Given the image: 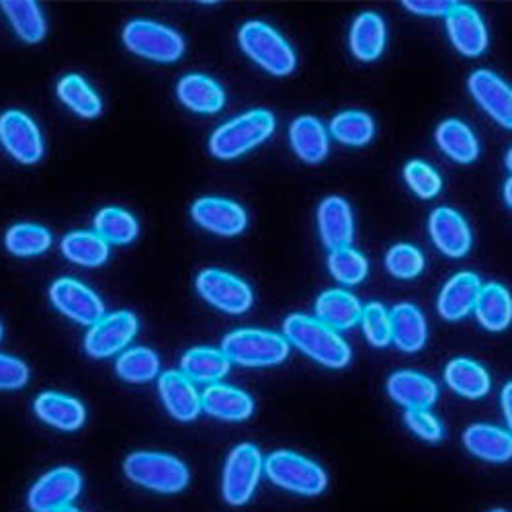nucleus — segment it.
Here are the masks:
<instances>
[{"mask_svg": "<svg viewBox=\"0 0 512 512\" xmlns=\"http://www.w3.org/2000/svg\"><path fill=\"white\" fill-rule=\"evenodd\" d=\"M125 48L152 62H175L185 52V39L179 31L154 21H130L123 27Z\"/></svg>", "mask_w": 512, "mask_h": 512, "instance_id": "0eeeda50", "label": "nucleus"}, {"mask_svg": "<svg viewBox=\"0 0 512 512\" xmlns=\"http://www.w3.org/2000/svg\"><path fill=\"white\" fill-rule=\"evenodd\" d=\"M410 13L420 17H447L455 3H447V0H406L402 3Z\"/></svg>", "mask_w": 512, "mask_h": 512, "instance_id": "de8ad7c7", "label": "nucleus"}, {"mask_svg": "<svg viewBox=\"0 0 512 512\" xmlns=\"http://www.w3.org/2000/svg\"><path fill=\"white\" fill-rule=\"evenodd\" d=\"M429 230L435 246L451 259H461L472 248V232L465 218L453 207H437L431 213Z\"/></svg>", "mask_w": 512, "mask_h": 512, "instance_id": "f3484780", "label": "nucleus"}, {"mask_svg": "<svg viewBox=\"0 0 512 512\" xmlns=\"http://www.w3.org/2000/svg\"><path fill=\"white\" fill-rule=\"evenodd\" d=\"M123 472L134 484L160 494H177L189 484L187 465L179 457L166 453L136 451L127 455Z\"/></svg>", "mask_w": 512, "mask_h": 512, "instance_id": "7ed1b4c3", "label": "nucleus"}, {"mask_svg": "<svg viewBox=\"0 0 512 512\" xmlns=\"http://www.w3.org/2000/svg\"><path fill=\"white\" fill-rule=\"evenodd\" d=\"M5 15L9 17L13 29L17 35L27 41V44H39L46 37L48 25L41 15V9L29 0H21V3H0Z\"/></svg>", "mask_w": 512, "mask_h": 512, "instance_id": "4c0bfd02", "label": "nucleus"}, {"mask_svg": "<svg viewBox=\"0 0 512 512\" xmlns=\"http://www.w3.org/2000/svg\"><path fill=\"white\" fill-rule=\"evenodd\" d=\"M66 259L80 267H101L109 259V244L93 232H72L62 240Z\"/></svg>", "mask_w": 512, "mask_h": 512, "instance_id": "72a5a7b5", "label": "nucleus"}, {"mask_svg": "<svg viewBox=\"0 0 512 512\" xmlns=\"http://www.w3.org/2000/svg\"><path fill=\"white\" fill-rule=\"evenodd\" d=\"M95 230L107 244H130L136 240L140 226L130 211L119 207H105L97 213Z\"/></svg>", "mask_w": 512, "mask_h": 512, "instance_id": "e433bc0d", "label": "nucleus"}, {"mask_svg": "<svg viewBox=\"0 0 512 512\" xmlns=\"http://www.w3.org/2000/svg\"><path fill=\"white\" fill-rule=\"evenodd\" d=\"M390 398L406 410H426L439 396L437 383L418 371H396L388 379Z\"/></svg>", "mask_w": 512, "mask_h": 512, "instance_id": "aec40b11", "label": "nucleus"}, {"mask_svg": "<svg viewBox=\"0 0 512 512\" xmlns=\"http://www.w3.org/2000/svg\"><path fill=\"white\" fill-rule=\"evenodd\" d=\"M506 168L512 173V148H510L508 154H506Z\"/></svg>", "mask_w": 512, "mask_h": 512, "instance_id": "3c124183", "label": "nucleus"}, {"mask_svg": "<svg viewBox=\"0 0 512 512\" xmlns=\"http://www.w3.org/2000/svg\"><path fill=\"white\" fill-rule=\"evenodd\" d=\"M439 148L459 164H472L480 156V144L472 127L459 119H447L437 127Z\"/></svg>", "mask_w": 512, "mask_h": 512, "instance_id": "c756f323", "label": "nucleus"}, {"mask_svg": "<svg viewBox=\"0 0 512 512\" xmlns=\"http://www.w3.org/2000/svg\"><path fill=\"white\" fill-rule=\"evenodd\" d=\"M289 140L293 152L308 164H318L328 156L330 142L326 127L316 117H300L289 127Z\"/></svg>", "mask_w": 512, "mask_h": 512, "instance_id": "cd10ccee", "label": "nucleus"}, {"mask_svg": "<svg viewBox=\"0 0 512 512\" xmlns=\"http://www.w3.org/2000/svg\"><path fill=\"white\" fill-rule=\"evenodd\" d=\"M480 293L482 281L476 273H457L441 289L437 310L447 322H457L472 310H476Z\"/></svg>", "mask_w": 512, "mask_h": 512, "instance_id": "6ab92c4d", "label": "nucleus"}, {"mask_svg": "<svg viewBox=\"0 0 512 512\" xmlns=\"http://www.w3.org/2000/svg\"><path fill=\"white\" fill-rule=\"evenodd\" d=\"M504 201L512 209V177L504 183Z\"/></svg>", "mask_w": 512, "mask_h": 512, "instance_id": "8fccbe9b", "label": "nucleus"}, {"mask_svg": "<svg viewBox=\"0 0 512 512\" xmlns=\"http://www.w3.org/2000/svg\"><path fill=\"white\" fill-rule=\"evenodd\" d=\"M349 44L357 60H377L386 50V23L377 13H361L351 27Z\"/></svg>", "mask_w": 512, "mask_h": 512, "instance_id": "c85d7f7f", "label": "nucleus"}, {"mask_svg": "<svg viewBox=\"0 0 512 512\" xmlns=\"http://www.w3.org/2000/svg\"><path fill=\"white\" fill-rule=\"evenodd\" d=\"M283 332L293 347L328 369H343L353 357L347 340L318 318L291 314L283 324Z\"/></svg>", "mask_w": 512, "mask_h": 512, "instance_id": "f257e3e1", "label": "nucleus"}, {"mask_svg": "<svg viewBox=\"0 0 512 512\" xmlns=\"http://www.w3.org/2000/svg\"><path fill=\"white\" fill-rule=\"evenodd\" d=\"M502 412H504V418L508 422V429L512 435V381L506 383L502 390Z\"/></svg>", "mask_w": 512, "mask_h": 512, "instance_id": "09e8293b", "label": "nucleus"}, {"mask_svg": "<svg viewBox=\"0 0 512 512\" xmlns=\"http://www.w3.org/2000/svg\"><path fill=\"white\" fill-rule=\"evenodd\" d=\"M140 322L132 312H113L91 326L84 338V349L95 359H107L132 343Z\"/></svg>", "mask_w": 512, "mask_h": 512, "instance_id": "9d476101", "label": "nucleus"}, {"mask_svg": "<svg viewBox=\"0 0 512 512\" xmlns=\"http://www.w3.org/2000/svg\"><path fill=\"white\" fill-rule=\"evenodd\" d=\"M35 414L46 424L58 431H78L87 420V410L76 400L66 394L44 392L35 400Z\"/></svg>", "mask_w": 512, "mask_h": 512, "instance_id": "393cba45", "label": "nucleus"}, {"mask_svg": "<svg viewBox=\"0 0 512 512\" xmlns=\"http://www.w3.org/2000/svg\"><path fill=\"white\" fill-rule=\"evenodd\" d=\"M222 351L242 367H275L287 359L289 340L271 330L240 328L224 338Z\"/></svg>", "mask_w": 512, "mask_h": 512, "instance_id": "20e7f679", "label": "nucleus"}, {"mask_svg": "<svg viewBox=\"0 0 512 512\" xmlns=\"http://www.w3.org/2000/svg\"><path fill=\"white\" fill-rule=\"evenodd\" d=\"M158 392L168 414L177 420H195L203 408L195 383L183 371L162 373L158 381Z\"/></svg>", "mask_w": 512, "mask_h": 512, "instance_id": "a211bd4d", "label": "nucleus"}, {"mask_svg": "<svg viewBox=\"0 0 512 512\" xmlns=\"http://www.w3.org/2000/svg\"><path fill=\"white\" fill-rule=\"evenodd\" d=\"M404 181L420 199L437 197L443 187L441 175L424 160H410L404 166Z\"/></svg>", "mask_w": 512, "mask_h": 512, "instance_id": "37998d69", "label": "nucleus"}, {"mask_svg": "<svg viewBox=\"0 0 512 512\" xmlns=\"http://www.w3.org/2000/svg\"><path fill=\"white\" fill-rule=\"evenodd\" d=\"M0 142L21 164H35L44 156V140L33 119L23 111H7L0 115Z\"/></svg>", "mask_w": 512, "mask_h": 512, "instance_id": "ddd939ff", "label": "nucleus"}, {"mask_svg": "<svg viewBox=\"0 0 512 512\" xmlns=\"http://www.w3.org/2000/svg\"><path fill=\"white\" fill-rule=\"evenodd\" d=\"M50 300L66 318L84 326H93L105 316L101 297L91 287L70 277H62L52 285Z\"/></svg>", "mask_w": 512, "mask_h": 512, "instance_id": "9b49d317", "label": "nucleus"}, {"mask_svg": "<svg viewBox=\"0 0 512 512\" xmlns=\"http://www.w3.org/2000/svg\"><path fill=\"white\" fill-rule=\"evenodd\" d=\"M404 420L408 429L422 441L439 443L443 439V426L429 410H406Z\"/></svg>", "mask_w": 512, "mask_h": 512, "instance_id": "a18cd8bd", "label": "nucleus"}, {"mask_svg": "<svg viewBox=\"0 0 512 512\" xmlns=\"http://www.w3.org/2000/svg\"><path fill=\"white\" fill-rule=\"evenodd\" d=\"M244 54L273 76H287L295 70L297 58L287 39L263 21H250L238 33Z\"/></svg>", "mask_w": 512, "mask_h": 512, "instance_id": "39448f33", "label": "nucleus"}, {"mask_svg": "<svg viewBox=\"0 0 512 512\" xmlns=\"http://www.w3.org/2000/svg\"><path fill=\"white\" fill-rule=\"evenodd\" d=\"M29 381V367L11 355L0 353V390H19Z\"/></svg>", "mask_w": 512, "mask_h": 512, "instance_id": "49530a36", "label": "nucleus"}, {"mask_svg": "<svg viewBox=\"0 0 512 512\" xmlns=\"http://www.w3.org/2000/svg\"><path fill=\"white\" fill-rule=\"evenodd\" d=\"M7 250L15 256L44 254L52 246V234L48 228L37 224H17L9 228L5 236Z\"/></svg>", "mask_w": 512, "mask_h": 512, "instance_id": "a19ab883", "label": "nucleus"}, {"mask_svg": "<svg viewBox=\"0 0 512 512\" xmlns=\"http://www.w3.org/2000/svg\"><path fill=\"white\" fill-rule=\"evenodd\" d=\"M191 216L203 230L218 236H238L248 224L242 205L218 197H203L195 201L191 207Z\"/></svg>", "mask_w": 512, "mask_h": 512, "instance_id": "2eb2a0df", "label": "nucleus"}, {"mask_svg": "<svg viewBox=\"0 0 512 512\" xmlns=\"http://www.w3.org/2000/svg\"><path fill=\"white\" fill-rule=\"evenodd\" d=\"M115 371L123 381L130 383H146L154 379L160 371L158 355L146 347L127 349L119 355L115 363Z\"/></svg>", "mask_w": 512, "mask_h": 512, "instance_id": "58836bf2", "label": "nucleus"}, {"mask_svg": "<svg viewBox=\"0 0 512 512\" xmlns=\"http://www.w3.org/2000/svg\"><path fill=\"white\" fill-rule=\"evenodd\" d=\"M386 269L396 279H414L424 269V254L412 244H396L386 254Z\"/></svg>", "mask_w": 512, "mask_h": 512, "instance_id": "c03bdc74", "label": "nucleus"}, {"mask_svg": "<svg viewBox=\"0 0 512 512\" xmlns=\"http://www.w3.org/2000/svg\"><path fill=\"white\" fill-rule=\"evenodd\" d=\"M265 474L275 486L300 496H318L328 484L316 461L293 451H273L265 461Z\"/></svg>", "mask_w": 512, "mask_h": 512, "instance_id": "423d86ee", "label": "nucleus"}, {"mask_svg": "<svg viewBox=\"0 0 512 512\" xmlns=\"http://www.w3.org/2000/svg\"><path fill=\"white\" fill-rule=\"evenodd\" d=\"M361 324H363V332H365V338L369 340V345L383 349L392 343V316L383 304H379V302L367 304L363 308Z\"/></svg>", "mask_w": 512, "mask_h": 512, "instance_id": "79ce46f5", "label": "nucleus"}, {"mask_svg": "<svg viewBox=\"0 0 512 512\" xmlns=\"http://www.w3.org/2000/svg\"><path fill=\"white\" fill-rule=\"evenodd\" d=\"M179 101L195 113H218L226 105V93L211 76L187 74L179 80Z\"/></svg>", "mask_w": 512, "mask_h": 512, "instance_id": "b1692460", "label": "nucleus"}, {"mask_svg": "<svg viewBox=\"0 0 512 512\" xmlns=\"http://www.w3.org/2000/svg\"><path fill=\"white\" fill-rule=\"evenodd\" d=\"M363 306L343 289H328L316 300V318L334 330H349L361 322Z\"/></svg>", "mask_w": 512, "mask_h": 512, "instance_id": "a878e982", "label": "nucleus"}, {"mask_svg": "<svg viewBox=\"0 0 512 512\" xmlns=\"http://www.w3.org/2000/svg\"><path fill=\"white\" fill-rule=\"evenodd\" d=\"M478 322L490 332H502L512 322V295L500 283L482 287L476 304Z\"/></svg>", "mask_w": 512, "mask_h": 512, "instance_id": "2f4dec72", "label": "nucleus"}, {"mask_svg": "<svg viewBox=\"0 0 512 512\" xmlns=\"http://www.w3.org/2000/svg\"><path fill=\"white\" fill-rule=\"evenodd\" d=\"M203 410L220 420H246L254 412V400L244 390L226 386V383H211L201 396Z\"/></svg>", "mask_w": 512, "mask_h": 512, "instance_id": "4be33fe9", "label": "nucleus"}, {"mask_svg": "<svg viewBox=\"0 0 512 512\" xmlns=\"http://www.w3.org/2000/svg\"><path fill=\"white\" fill-rule=\"evenodd\" d=\"M490 512H506L504 508H494V510H490Z\"/></svg>", "mask_w": 512, "mask_h": 512, "instance_id": "864d4df0", "label": "nucleus"}, {"mask_svg": "<svg viewBox=\"0 0 512 512\" xmlns=\"http://www.w3.org/2000/svg\"><path fill=\"white\" fill-rule=\"evenodd\" d=\"M82 490V478L74 467H56L41 476L29 492L33 512H60L76 500Z\"/></svg>", "mask_w": 512, "mask_h": 512, "instance_id": "f8f14e48", "label": "nucleus"}, {"mask_svg": "<svg viewBox=\"0 0 512 512\" xmlns=\"http://www.w3.org/2000/svg\"><path fill=\"white\" fill-rule=\"evenodd\" d=\"M330 134L345 146H365L375 136V123L363 111H343L330 121Z\"/></svg>", "mask_w": 512, "mask_h": 512, "instance_id": "c9c22d12", "label": "nucleus"}, {"mask_svg": "<svg viewBox=\"0 0 512 512\" xmlns=\"http://www.w3.org/2000/svg\"><path fill=\"white\" fill-rule=\"evenodd\" d=\"M58 97L70 111L84 119H95L103 111L99 95L78 74H68L58 82Z\"/></svg>", "mask_w": 512, "mask_h": 512, "instance_id": "f704fd0d", "label": "nucleus"}, {"mask_svg": "<svg viewBox=\"0 0 512 512\" xmlns=\"http://www.w3.org/2000/svg\"><path fill=\"white\" fill-rule=\"evenodd\" d=\"M447 386L469 400L484 398L490 392V375L488 371L472 359H453L445 369Z\"/></svg>", "mask_w": 512, "mask_h": 512, "instance_id": "7c9ffc66", "label": "nucleus"}, {"mask_svg": "<svg viewBox=\"0 0 512 512\" xmlns=\"http://www.w3.org/2000/svg\"><path fill=\"white\" fill-rule=\"evenodd\" d=\"M0 338H3V324H0Z\"/></svg>", "mask_w": 512, "mask_h": 512, "instance_id": "5fc2aeb1", "label": "nucleus"}, {"mask_svg": "<svg viewBox=\"0 0 512 512\" xmlns=\"http://www.w3.org/2000/svg\"><path fill=\"white\" fill-rule=\"evenodd\" d=\"M273 132L275 115L267 109H252L218 127L209 140V150L216 158L234 160L261 146Z\"/></svg>", "mask_w": 512, "mask_h": 512, "instance_id": "f03ea898", "label": "nucleus"}, {"mask_svg": "<svg viewBox=\"0 0 512 512\" xmlns=\"http://www.w3.org/2000/svg\"><path fill=\"white\" fill-rule=\"evenodd\" d=\"M230 363L232 361L226 357L224 351L197 347L183 355L181 371L191 381H201V383H209L211 386V383H216L228 375Z\"/></svg>", "mask_w": 512, "mask_h": 512, "instance_id": "473e14b6", "label": "nucleus"}, {"mask_svg": "<svg viewBox=\"0 0 512 512\" xmlns=\"http://www.w3.org/2000/svg\"><path fill=\"white\" fill-rule=\"evenodd\" d=\"M60 512H80L78 508H72V506H68V508H64V510H60Z\"/></svg>", "mask_w": 512, "mask_h": 512, "instance_id": "603ef678", "label": "nucleus"}, {"mask_svg": "<svg viewBox=\"0 0 512 512\" xmlns=\"http://www.w3.org/2000/svg\"><path fill=\"white\" fill-rule=\"evenodd\" d=\"M465 449L488 463H506L512 459V435L494 424H472L463 433Z\"/></svg>", "mask_w": 512, "mask_h": 512, "instance_id": "5701e85b", "label": "nucleus"}, {"mask_svg": "<svg viewBox=\"0 0 512 512\" xmlns=\"http://www.w3.org/2000/svg\"><path fill=\"white\" fill-rule=\"evenodd\" d=\"M195 287L209 306L226 314H244L254 302L252 289L240 277L220 269L201 271Z\"/></svg>", "mask_w": 512, "mask_h": 512, "instance_id": "1a4fd4ad", "label": "nucleus"}, {"mask_svg": "<svg viewBox=\"0 0 512 512\" xmlns=\"http://www.w3.org/2000/svg\"><path fill=\"white\" fill-rule=\"evenodd\" d=\"M265 472V461L261 451L250 443H242L232 449L224 467L222 494L232 506L246 504Z\"/></svg>", "mask_w": 512, "mask_h": 512, "instance_id": "6e6552de", "label": "nucleus"}, {"mask_svg": "<svg viewBox=\"0 0 512 512\" xmlns=\"http://www.w3.org/2000/svg\"><path fill=\"white\" fill-rule=\"evenodd\" d=\"M318 230L322 242L332 250L351 246L355 220L349 201L343 197H326L318 207Z\"/></svg>", "mask_w": 512, "mask_h": 512, "instance_id": "412c9836", "label": "nucleus"}, {"mask_svg": "<svg viewBox=\"0 0 512 512\" xmlns=\"http://www.w3.org/2000/svg\"><path fill=\"white\" fill-rule=\"evenodd\" d=\"M328 269L338 283L359 285L369 273V263L359 250L351 246H340L330 250Z\"/></svg>", "mask_w": 512, "mask_h": 512, "instance_id": "ea45409f", "label": "nucleus"}, {"mask_svg": "<svg viewBox=\"0 0 512 512\" xmlns=\"http://www.w3.org/2000/svg\"><path fill=\"white\" fill-rule=\"evenodd\" d=\"M392 343L404 353H418L429 338L424 314L414 304H398L392 312Z\"/></svg>", "mask_w": 512, "mask_h": 512, "instance_id": "bb28decb", "label": "nucleus"}, {"mask_svg": "<svg viewBox=\"0 0 512 512\" xmlns=\"http://www.w3.org/2000/svg\"><path fill=\"white\" fill-rule=\"evenodd\" d=\"M447 33L455 50L467 58H476L488 48V31L480 13L469 5H457L445 17Z\"/></svg>", "mask_w": 512, "mask_h": 512, "instance_id": "dca6fc26", "label": "nucleus"}, {"mask_svg": "<svg viewBox=\"0 0 512 512\" xmlns=\"http://www.w3.org/2000/svg\"><path fill=\"white\" fill-rule=\"evenodd\" d=\"M476 103L506 130H512V87L490 70H476L467 80Z\"/></svg>", "mask_w": 512, "mask_h": 512, "instance_id": "4468645a", "label": "nucleus"}]
</instances>
